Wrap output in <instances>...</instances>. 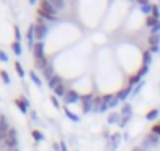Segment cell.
<instances>
[{
    "instance_id": "cell-1",
    "label": "cell",
    "mask_w": 160,
    "mask_h": 151,
    "mask_svg": "<svg viewBox=\"0 0 160 151\" xmlns=\"http://www.w3.org/2000/svg\"><path fill=\"white\" fill-rule=\"evenodd\" d=\"M82 112L87 115L90 112H93V106H94V96L93 95H85L82 96Z\"/></svg>"
},
{
    "instance_id": "cell-2",
    "label": "cell",
    "mask_w": 160,
    "mask_h": 151,
    "mask_svg": "<svg viewBox=\"0 0 160 151\" xmlns=\"http://www.w3.org/2000/svg\"><path fill=\"white\" fill-rule=\"evenodd\" d=\"M47 35H49V27L47 25H41V24H36L35 25V38L39 43H44V38Z\"/></svg>"
},
{
    "instance_id": "cell-3",
    "label": "cell",
    "mask_w": 160,
    "mask_h": 151,
    "mask_svg": "<svg viewBox=\"0 0 160 151\" xmlns=\"http://www.w3.org/2000/svg\"><path fill=\"white\" fill-rule=\"evenodd\" d=\"M5 145L10 148V149H14V148H18V132H16V129H10V132H8V135H7V140H5Z\"/></svg>"
},
{
    "instance_id": "cell-4",
    "label": "cell",
    "mask_w": 160,
    "mask_h": 151,
    "mask_svg": "<svg viewBox=\"0 0 160 151\" xmlns=\"http://www.w3.org/2000/svg\"><path fill=\"white\" fill-rule=\"evenodd\" d=\"M80 99H82V96H80L75 90H68L66 96L63 98V102H64L66 106H69V104H75V102H78Z\"/></svg>"
},
{
    "instance_id": "cell-5",
    "label": "cell",
    "mask_w": 160,
    "mask_h": 151,
    "mask_svg": "<svg viewBox=\"0 0 160 151\" xmlns=\"http://www.w3.org/2000/svg\"><path fill=\"white\" fill-rule=\"evenodd\" d=\"M10 129H11V128L8 126L7 118L2 115V117H0V142H5V140H7V135H8Z\"/></svg>"
},
{
    "instance_id": "cell-6",
    "label": "cell",
    "mask_w": 160,
    "mask_h": 151,
    "mask_svg": "<svg viewBox=\"0 0 160 151\" xmlns=\"http://www.w3.org/2000/svg\"><path fill=\"white\" fill-rule=\"evenodd\" d=\"M121 134H113L112 137H110V142H108V145H107V151H115L116 148H118V145H119V142H121Z\"/></svg>"
},
{
    "instance_id": "cell-7",
    "label": "cell",
    "mask_w": 160,
    "mask_h": 151,
    "mask_svg": "<svg viewBox=\"0 0 160 151\" xmlns=\"http://www.w3.org/2000/svg\"><path fill=\"white\" fill-rule=\"evenodd\" d=\"M33 55H35V60H38V58H44V57H46V54H44V43H39V41L35 43Z\"/></svg>"
},
{
    "instance_id": "cell-8",
    "label": "cell",
    "mask_w": 160,
    "mask_h": 151,
    "mask_svg": "<svg viewBox=\"0 0 160 151\" xmlns=\"http://www.w3.org/2000/svg\"><path fill=\"white\" fill-rule=\"evenodd\" d=\"M35 25H30L28 30H27V41H28V47L33 49L35 47Z\"/></svg>"
},
{
    "instance_id": "cell-9",
    "label": "cell",
    "mask_w": 160,
    "mask_h": 151,
    "mask_svg": "<svg viewBox=\"0 0 160 151\" xmlns=\"http://www.w3.org/2000/svg\"><path fill=\"white\" fill-rule=\"evenodd\" d=\"M49 84V88H52V90H55L57 87H60V85H63V77H61V76H53V77L47 82Z\"/></svg>"
},
{
    "instance_id": "cell-10",
    "label": "cell",
    "mask_w": 160,
    "mask_h": 151,
    "mask_svg": "<svg viewBox=\"0 0 160 151\" xmlns=\"http://www.w3.org/2000/svg\"><path fill=\"white\" fill-rule=\"evenodd\" d=\"M16 106L19 107V110H21L22 113H27L30 102H28V101H27L25 98H19V99H16Z\"/></svg>"
},
{
    "instance_id": "cell-11",
    "label": "cell",
    "mask_w": 160,
    "mask_h": 151,
    "mask_svg": "<svg viewBox=\"0 0 160 151\" xmlns=\"http://www.w3.org/2000/svg\"><path fill=\"white\" fill-rule=\"evenodd\" d=\"M133 90H132V87H127V88H124V90H121L118 95H116V98L121 101V102H126V99L129 98V95L132 93Z\"/></svg>"
},
{
    "instance_id": "cell-12",
    "label": "cell",
    "mask_w": 160,
    "mask_h": 151,
    "mask_svg": "<svg viewBox=\"0 0 160 151\" xmlns=\"http://www.w3.org/2000/svg\"><path fill=\"white\" fill-rule=\"evenodd\" d=\"M121 113H115V112H112L108 117H107V123L108 124H119L121 123Z\"/></svg>"
},
{
    "instance_id": "cell-13",
    "label": "cell",
    "mask_w": 160,
    "mask_h": 151,
    "mask_svg": "<svg viewBox=\"0 0 160 151\" xmlns=\"http://www.w3.org/2000/svg\"><path fill=\"white\" fill-rule=\"evenodd\" d=\"M35 66H36V69H46L47 66H49V61H47V58L44 57V58H38V60H35Z\"/></svg>"
},
{
    "instance_id": "cell-14",
    "label": "cell",
    "mask_w": 160,
    "mask_h": 151,
    "mask_svg": "<svg viewBox=\"0 0 160 151\" xmlns=\"http://www.w3.org/2000/svg\"><path fill=\"white\" fill-rule=\"evenodd\" d=\"M63 110H64L66 117H68V118H69L71 121H74V123H80V117H78V115H75V113H72V112H71V110H69V109H68L66 106L63 107Z\"/></svg>"
},
{
    "instance_id": "cell-15",
    "label": "cell",
    "mask_w": 160,
    "mask_h": 151,
    "mask_svg": "<svg viewBox=\"0 0 160 151\" xmlns=\"http://www.w3.org/2000/svg\"><path fill=\"white\" fill-rule=\"evenodd\" d=\"M66 93H68V88H66L64 85H60V87H57V88L53 90V95H55L57 98H64Z\"/></svg>"
},
{
    "instance_id": "cell-16",
    "label": "cell",
    "mask_w": 160,
    "mask_h": 151,
    "mask_svg": "<svg viewBox=\"0 0 160 151\" xmlns=\"http://www.w3.org/2000/svg\"><path fill=\"white\" fill-rule=\"evenodd\" d=\"M42 74H44V77L47 79V82H49V81L53 77V76H55V72H53V66H52V65H49V66L42 71Z\"/></svg>"
},
{
    "instance_id": "cell-17",
    "label": "cell",
    "mask_w": 160,
    "mask_h": 151,
    "mask_svg": "<svg viewBox=\"0 0 160 151\" xmlns=\"http://www.w3.org/2000/svg\"><path fill=\"white\" fill-rule=\"evenodd\" d=\"M158 115H160V110H158V109H152V110H149V112L146 113L144 118H146L148 121H152V120H155Z\"/></svg>"
},
{
    "instance_id": "cell-18",
    "label": "cell",
    "mask_w": 160,
    "mask_h": 151,
    "mask_svg": "<svg viewBox=\"0 0 160 151\" xmlns=\"http://www.w3.org/2000/svg\"><path fill=\"white\" fill-rule=\"evenodd\" d=\"M148 44H149V47H152V46H160V35H151L149 39H148Z\"/></svg>"
},
{
    "instance_id": "cell-19",
    "label": "cell",
    "mask_w": 160,
    "mask_h": 151,
    "mask_svg": "<svg viewBox=\"0 0 160 151\" xmlns=\"http://www.w3.org/2000/svg\"><path fill=\"white\" fill-rule=\"evenodd\" d=\"M30 79H32V82H33L36 87H39V88L42 87V81L36 76V72H35V71H30Z\"/></svg>"
},
{
    "instance_id": "cell-20",
    "label": "cell",
    "mask_w": 160,
    "mask_h": 151,
    "mask_svg": "<svg viewBox=\"0 0 160 151\" xmlns=\"http://www.w3.org/2000/svg\"><path fill=\"white\" fill-rule=\"evenodd\" d=\"M151 63H152V54L149 50L143 52V65L144 66H151Z\"/></svg>"
},
{
    "instance_id": "cell-21",
    "label": "cell",
    "mask_w": 160,
    "mask_h": 151,
    "mask_svg": "<svg viewBox=\"0 0 160 151\" xmlns=\"http://www.w3.org/2000/svg\"><path fill=\"white\" fill-rule=\"evenodd\" d=\"M126 115H132V106L129 102H124L121 107V117H126Z\"/></svg>"
},
{
    "instance_id": "cell-22",
    "label": "cell",
    "mask_w": 160,
    "mask_h": 151,
    "mask_svg": "<svg viewBox=\"0 0 160 151\" xmlns=\"http://www.w3.org/2000/svg\"><path fill=\"white\" fill-rule=\"evenodd\" d=\"M152 8H154V5L152 3H144L143 7H140V10H141V13H144V14H148V16H151L152 14Z\"/></svg>"
},
{
    "instance_id": "cell-23",
    "label": "cell",
    "mask_w": 160,
    "mask_h": 151,
    "mask_svg": "<svg viewBox=\"0 0 160 151\" xmlns=\"http://www.w3.org/2000/svg\"><path fill=\"white\" fill-rule=\"evenodd\" d=\"M50 3L53 5V8H55L57 11H61V10H64V8H66V3H64V2H61V0H52Z\"/></svg>"
},
{
    "instance_id": "cell-24",
    "label": "cell",
    "mask_w": 160,
    "mask_h": 151,
    "mask_svg": "<svg viewBox=\"0 0 160 151\" xmlns=\"http://www.w3.org/2000/svg\"><path fill=\"white\" fill-rule=\"evenodd\" d=\"M11 49H13V52L19 57V55H22V46H21V43H18V41H14L13 44H11Z\"/></svg>"
},
{
    "instance_id": "cell-25",
    "label": "cell",
    "mask_w": 160,
    "mask_h": 151,
    "mask_svg": "<svg viewBox=\"0 0 160 151\" xmlns=\"http://www.w3.org/2000/svg\"><path fill=\"white\" fill-rule=\"evenodd\" d=\"M146 140H148V142H149L151 145H157V143L160 142V137H158L157 134H154V132H151V134L148 135V138H146Z\"/></svg>"
},
{
    "instance_id": "cell-26",
    "label": "cell",
    "mask_w": 160,
    "mask_h": 151,
    "mask_svg": "<svg viewBox=\"0 0 160 151\" xmlns=\"http://www.w3.org/2000/svg\"><path fill=\"white\" fill-rule=\"evenodd\" d=\"M158 22H160V21L154 19L152 16H148V18H146V25H148V27H151V29H152V27H155Z\"/></svg>"
},
{
    "instance_id": "cell-27",
    "label": "cell",
    "mask_w": 160,
    "mask_h": 151,
    "mask_svg": "<svg viewBox=\"0 0 160 151\" xmlns=\"http://www.w3.org/2000/svg\"><path fill=\"white\" fill-rule=\"evenodd\" d=\"M101 102H102V96H98V98H94V106H93V112L99 113V107H101Z\"/></svg>"
},
{
    "instance_id": "cell-28",
    "label": "cell",
    "mask_w": 160,
    "mask_h": 151,
    "mask_svg": "<svg viewBox=\"0 0 160 151\" xmlns=\"http://www.w3.org/2000/svg\"><path fill=\"white\" fill-rule=\"evenodd\" d=\"M32 135H33V138H35L36 142H42V140H44V134H42L41 131H36V129H35V131L32 132Z\"/></svg>"
},
{
    "instance_id": "cell-29",
    "label": "cell",
    "mask_w": 160,
    "mask_h": 151,
    "mask_svg": "<svg viewBox=\"0 0 160 151\" xmlns=\"http://www.w3.org/2000/svg\"><path fill=\"white\" fill-rule=\"evenodd\" d=\"M14 68H16V71H18V74H19V77H25V71H24V68H22V65H21L19 61L14 63Z\"/></svg>"
},
{
    "instance_id": "cell-30",
    "label": "cell",
    "mask_w": 160,
    "mask_h": 151,
    "mask_svg": "<svg viewBox=\"0 0 160 151\" xmlns=\"http://www.w3.org/2000/svg\"><path fill=\"white\" fill-rule=\"evenodd\" d=\"M132 117H133V115H126V117H122V118H121V123H119V128H126L127 123L132 120Z\"/></svg>"
},
{
    "instance_id": "cell-31",
    "label": "cell",
    "mask_w": 160,
    "mask_h": 151,
    "mask_svg": "<svg viewBox=\"0 0 160 151\" xmlns=\"http://www.w3.org/2000/svg\"><path fill=\"white\" fill-rule=\"evenodd\" d=\"M154 19H157V21H160V8H158V5H154V8H152V14H151Z\"/></svg>"
},
{
    "instance_id": "cell-32",
    "label": "cell",
    "mask_w": 160,
    "mask_h": 151,
    "mask_svg": "<svg viewBox=\"0 0 160 151\" xmlns=\"http://www.w3.org/2000/svg\"><path fill=\"white\" fill-rule=\"evenodd\" d=\"M119 102H121V101H119L116 96H113V99L108 102V109H115V107H118V106H119Z\"/></svg>"
},
{
    "instance_id": "cell-33",
    "label": "cell",
    "mask_w": 160,
    "mask_h": 151,
    "mask_svg": "<svg viewBox=\"0 0 160 151\" xmlns=\"http://www.w3.org/2000/svg\"><path fill=\"white\" fill-rule=\"evenodd\" d=\"M0 76H2V79H3V82H5L7 85L11 82V79H10V76H8V72H7V71H2V72H0Z\"/></svg>"
},
{
    "instance_id": "cell-34",
    "label": "cell",
    "mask_w": 160,
    "mask_h": 151,
    "mask_svg": "<svg viewBox=\"0 0 160 151\" xmlns=\"http://www.w3.org/2000/svg\"><path fill=\"white\" fill-rule=\"evenodd\" d=\"M148 71H149V66H144V65H143V66L140 68V71H138L137 74L140 76V77H143V76H146V74H148Z\"/></svg>"
},
{
    "instance_id": "cell-35",
    "label": "cell",
    "mask_w": 160,
    "mask_h": 151,
    "mask_svg": "<svg viewBox=\"0 0 160 151\" xmlns=\"http://www.w3.org/2000/svg\"><path fill=\"white\" fill-rule=\"evenodd\" d=\"M143 87H144V82H141V84H138V85H137V87L133 88V91H132V93H133V95H138V93L141 91V88H143Z\"/></svg>"
},
{
    "instance_id": "cell-36",
    "label": "cell",
    "mask_w": 160,
    "mask_h": 151,
    "mask_svg": "<svg viewBox=\"0 0 160 151\" xmlns=\"http://www.w3.org/2000/svg\"><path fill=\"white\" fill-rule=\"evenodd\" d=\"M149 52L154 55V54H160V46H152V47H149Z\"/></svg>"
},
{
    "instance_id": "cell-37",
    "label": "cell",
    "mask_w": 160,
    "mask_h": 151,
    "mask_svg": "<svg viewBox=\"0 0 160 151\" xmlns=\"http://www.w3.org/2000/svg\"><path fill=\"white\" fill-rule=\"evenodd\" d=\"M52 104H53V107H55V109H61V106H60V102H58V98H57V96H52Z\"/></svg>"
},
{
    "instance_id": "cell-38",
    "label": "cell",
    "mask_w": 160,
    "mask_h": 151,
    "mask_svg": "<svg viewBox=\"0 0 160 151\" xmlns=\"http://www.w3.org/2000/svg\"><path fill=\"white\" fill-rule=\"evenodd\" d=\"M108 109V104L104 101V98H102V102H101V107H99V112H105Z\"/></svg>"
},
{
    "instance_id": "cell-39",
    "label": "cell",
    "mask_w": 160,
    "mask_h": 151,
    "mask_svg": "<svg viewBox=\"0 0 160 151\" xmlns=\"http://www.w3.org/2000/svg\"><path fill=\"white\" fill-rule=\"evenodd\" d=\"M158 32H160V22H158L155 27L151 29V35H158Z\"/></svg>"
},
{
    "instance_id": "cell-40",
    "label": "cell",
    "mask_w": 160,
    "mask_h": 151,
    "mask_svg": "<svg viewBox=\"0 0 160 151\" xmlns=\"http://www.w3.org/2000/svg\"><path fill=\"white\" fill-rule=\"evenodd\" d=\"M14 35H16V41L19 43L21 38H22V36H21V30H19V27H14Z\"/></svg>"
},
{
    "instance_id": "cell-41",
    "label": "cell",
    "mask_w": 160,
    "mask_h": 151,
    "mask_svg": "<svg viewBox=\"0 0 160 151\" xmlns=\"http://www.w3.org/2000/svg\"><path fill=\"white\" fill-rule=\"evenodd\" d=\"M152 132H154V134H157V135L160 137V123H157L155 126H152Z\"/></svg>"
},
{
    "instance_id": "cell-42",
    "label": "cell",
    "mask_w": 160,
    "mask_h": 151,
    "mask_svg": "<svg viewBox=\"0 0 160 151\" xmlns=\"http://www.w3.org/2000/svg\"><path fill=\"white\" fill-rule=\"evenodd\" d=\"M0 61H8V55L2 50H0Z\"/></svg>"
},
{
    "instance_id": "cell-43",
    "label": "cell",
    "mask_w": 160,
    "mask_h": 151,
    "mask_svg": "<svg viewBox=\"0 0 160 151\" xmlns=\"http://www.w3.org/2000/svg\"><path fill=\"white\" fill-rule=\"evenodd\" d=\"M60 148H61V151H68V146H66V143L63 140L60 142Z\"/></svg>"
},
{
    "instance_id": "cell-44",
    "label": "cell",
    "mask_w": 160,
    "mask_h": 151,
    "mask_svg": "<svg viewBox=\"0 0 160 151\" xmlns=\"http://www.w3.org/2000/svg\"><path fill=\"white\" fill-rule=\"evenodd\" d=\"M53 151H61V148H60V143H53Z\"/></svg>"
},
{
    "instance_id": "cell-45",
    "label": "cell",
    "mask_w": 160,
    "mask_h": 151,
    "mask_svg": "<svg viewBox=\"0 0 160 151\" xmlns=\"http://www.w3.org/2000/svg\"><path fill=\"white\" fill-rule=\"evenodd\" d=\"M32 120H35V121L38 120V117H36V112H32Z\"/></svg>"
},
{
    "instance_id": "cell-46",
    "label": "cell",
    "mask_w": 160,
    "mask_h": 151,
    "mask_svg": "<svg viewBox=\"0 0 160 151\" xmlns=\"http://www.w3.org/2000/svg\"><path fill=\"white\" fill-rule=\"evenodd\" d=\"M133 151H144V149H143V148H140V146H135V148H133Z\"/></svg>"
},
{
    "instance_id": "cell-47",
    "label": "cell",
    "mask_w": 160,
    "mask_h": 151,
    "mask_svg": "<svg viewBox=\"0 0 160 151\" xmlns=\"http://www.w3.org/2000/svg\"><path fill=\"white\" fill-rule=\"evenodd\" d=\"M10 151H19V149H18V148H14V149H10Z\"/></svg>"
},
{
    "instance_id": "cell-48",
    "label": "cell",
    "mask_w": 160,
    "mask_h": 151,
    "mask_svg": "<svg viewBox=\"0 0 160 151\" xmlns=\"http://www.w3.org/2000/svg\"><path fill=\"white\" fill-rule=\"evenodd\" d=\"M0 117H2V115H0Z\"/></svg>"
}]
</instances>
